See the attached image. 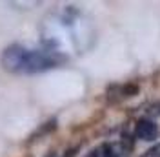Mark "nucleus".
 <instances>
[{
	"mask_svg": "<svg viewBox=\"0 0 160 157\" xmlns=\"http://www.w3.org/2000/svg\"><path fill=\"white\" fill-rule=\"evenodd\" d=\"M64 55H58L49 49L29 48L24 44H11L2 51L0 66L8 73L15 75H33L40 71H48L66 62Z\"/></svg>",
	"mask_w": 160,
	"mask_h": 157,
	"instance_id": "f257e3e1",
	"label": "nucleus"
},
{
	"mask_svg": "<svg viewBox=\"0 0 160 157\" xmlns=\"http://www.w3.org/2000/svg\"><path fill=\"white\" fill-rule=\"evenodd\" d=\"M135 135L142 141H155L158 135V128L151 119H140L135 126Z\"/></svg>",
	"mask_w": 160,
	"mask_h": 157,
	"instance_id": "f03ea898",
	"label": "nucleus"
},
{
	"mask_svg": "<svg viewBox=\"0 0 160 157\" xmlns=\"http://www.w3.org/2000/svg\"><path fill=\"white\" fill-rule=\"evenodd\" d=\"M89 157H118V154H117L115 146H111V144H100L98 148H95L91 152Z\"/></svg>",
	"mask_w": 160,
	"mask_h": 157,
	"instance_id": "7ed1b4c3",
	"label": "nucleus"
},
{
	"mask_svg": "<svg viewBox=\"0 0 160 157\" xmlns=\"http://www.w3.org/2000/svg\"><path fill=\"white\" fill-rule=\"evenodd\" d=\"M142 157H160V144L149 148L146 154H142Z\"/></svg>",
	"mask_w": 160,
	"mask_h": 157,
	"instance_id": "20e7f679",
	"label": "nucleus"
}]
</instances>
